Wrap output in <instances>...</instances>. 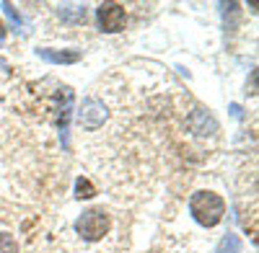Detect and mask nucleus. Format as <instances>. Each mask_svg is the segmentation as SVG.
<instances>
[{"mask_svg": "<svg viewBox=\"0 0 259 253\" xmlns=\"http://www.w3.org/2000/svg\"><path fill=\"white\" fill-rule=\"evenodd\" d=\"M3 41H6V24L0 21V44H3Z\"/></svg>", "mask_w": 259, "mask_h": 253, "instance_id": "nucleus-13", "label": "nucleus"}, {"mask_svg": "<svg viewBox=\"0 0 259 253\" xmlns=\"http://www.w3.org/2000/svg\"><path fill=\"white\" fill-rule=\"evenodd\" d=\"M194 121H197V135H212L215 130H218V124H215V119L210 114H205L202 109H197V114H194Z\"/></svg>", "mask_w": 259, "mask_h": 253, "instance_id": "nucleus-8", "label": "nucleus"}, {"mask_svg": "<svg viewBox=\"0 0 259 253\" xmlns=\"http://www.w3.org/2000/svg\"><path fill=\"white\" fill-rule=\"evenodd\" d=\"M109 215L104 209H85V212L75 220V233L83 238V240H101L106 233H109Z\"/></svg>", "mask_w": 259, "mask_h": 253, "instance_id": "nucleus-2", "label": "nucleus"}, {"mask_svg": "<svg viewBox=\"0 0 259 253\" xmlns=\"http://www.w3.org/2000/svg\"><path fill=\"white\" fill-rule=\"evenodd\" d=\"M215 253H241V240H239V235H233V233L223 235V240L218 243Z\"/></svg>", "mask_w": 259, "mask_h": 253, "instance_id": "nucleus-9", "label": "nucleus"}, {"mask_svg": "<svg viewBox=\"0 0 259 253\" xmlns=\"http://www.w3.org/2000/svg\"><path fill=\"white\" fill-rule=\"evenodd\" d=\"M96 21H99V29L106 31V34H117L124 29V21H127V13L119 3H101L96 8Z\"/></svg>", "mask_w": 259, "mask_h": 253, "instance_id": "nucleus-4", "label": "nucleus"}, {"mask_svg": "<svg viewBox=\"0 0 259 253\" xmlns=\"http://www.w3.org/2000/svg\"><path fill=\"white\" fill-rule=\"evenodd\" d=\"M0 253H18V240L11 233H0Z\"/></svg>", "mask_w": 259, "mask_h": 253, "instance_id": "nucleus-12", "label": "nucleus"}, {"mask_svg": "<svg viewBox=\"0 0 259 253\" xmlns=\"http://www.w3.org/2000/svg\"><path fill=\"white\" fill-rule=\"evenodd\" d=\"M0 68H6V62H3V59H0Z\"/></svg>", "mask_w": 259, "mask_h": 253, "instance_id": "nucleus-14", "label": "nucleus"}, {"mask_svg": "<svg viewBox=\"0 0 259 253\" xmlns=\"http://www.w3.org/2000/svg\"><path fill=\"white\" fill-rule=\"evenodd\" d=\"M57 16L65 21V24H78V21H85V6H83V3H65V6H57Z\"/></svg>", "mask_w": 259, "mask_h": 253, "instance_id": "nucleus-7", "label": "nucleus"}, {"mask_svg": "<svg viewBox=\"0 0 259 253\" xmlns=\"http://www.w3.org/2000/svg\"><path fill=\"white\" fill-rule=\"evenodd\" d=\"M36 57L52 62V65H75V62H80L78 49H36Z\"/></svg>", "mask_w": 259, "mask_h": 253, "instance_id": "nucleus-6", "label": "nucleus"}, {"mask_svg": "<svg viewBox=\"0 0 259 253\" xmlns=\"http://www.w3.org/2000/svg\"><path fill=\"white\" fill-rule=\"evenodd\" d=\"M62 106L57 109V126H60V140L62 147H68V130H70V109H73V91L70 88H62L60 93Z\"/></svg>", "mask_w": 259, "mask_h": 253, "instance_id": "nucleus-5", "label": "nucleus"}, {"mask_svg": "<svg viewBox=\"0 0 259 253\" xmlns=\"http://www.w3.org/2000/svg\"><path fill=\"white\" fill-rule=\"evenodd\" d=\"M3 11H6V16L11 18V24H13V29L21 34L24 31V26H26V21H24V16H21L16 8H13V3H3Z\"/></svg>", "mask_w": 259, "mask_h": 253, "instance_id": "nucleus-10", "label": "nucleus"}, {"mask_svg": "<svg viewBox=\"0 0 259 253\" xmlns=\"http://www.w3.org/2000/svg\"><path fill=\"white\" fill-rule=\"evenodd\" d=\"M109 119V111H106L104 101L99 98H85L78 109V124L89 132H96L99 126H104V121Z\"/></svg>", "mask_w": 259, "mask_h": 253, "instance_id": "nucleus-3", "label": "nucleus"}, {"mask_svg": "<svg viewBox=\"0 0 259 253\" xmlns=\"http://www.w3.org/2000/svg\"><path fill=\"white\" fill-rule=\"evenodd\" d=\"M189 212L202 227H215L226 215V202L215 192H197L189 199Z\"/></svg>", "mask_w": 259, "mask_h": 253, "instance_id": "nucleus-1", "label": "nucleus"}, {"mask_svg": "<svg viewBox=\"0 0 259 253\" xmlns=\"http://www.w3.org/2000/svg\"><path fill=\"white\" fill-rule=\"evenodd\" d=\"M94 194H96V188H94V183L89 178H78L75 181V197L78 199H91Z\"/></svg>", "mask_w": 259, "mask_h": 253, "instance_id": "nucleus-11", "label": "nucleus"}]
</instances>
